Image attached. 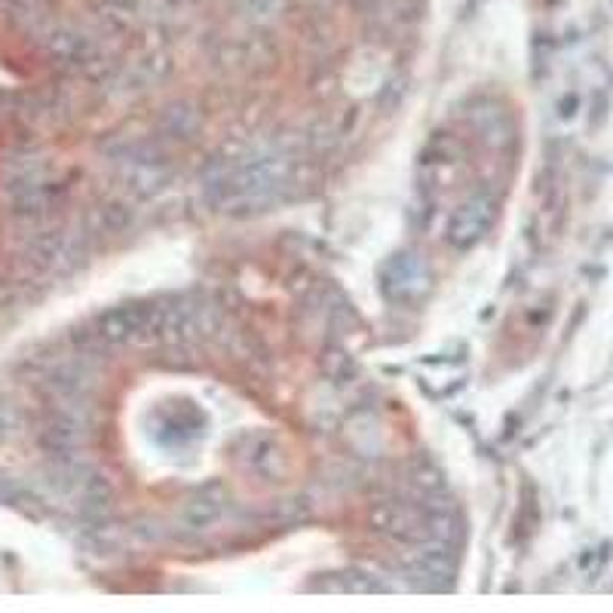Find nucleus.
Here are the masks:
<instances>
[{
	"instance_id": "dca6fc26",
	"label": "nucleus",
	"mask_w": 613,
	"mask_h": 613,
	"mask_svg": "<svg viewBox=\"0 0 613 613\" xmlns=\"http://www.w3.org/2000/svg\"><path fill=\"white\" fill-rule=\"evenodd\" d=\"M99 218H101V227H105L108 233H120L132 224V212L126 209L123 203H111V206H105L99 212Z\"/></svg>"
},
{
	"instance_id": "f8f14e48",
	"label": "nucleus",
	"mask_w": 613,
	"mask_h": 613,
	"mask_svg": "<svg viewBox=\"0 0 613 613\" xmlns=\"http://www.w3.org/2000/svg\"><path fill=\"white\" fill-rule=\"evenodd\" d=\"M52 200L50 193H46L43 184H25L22 187V193L13 200V212L19 218H31V222H37V218H43L46 212H50Z\"/></svg>"
},
{
	"instance_id": "9b49d317",
	"label": "nucleus",
	"mask_w": 613,
	"mask_h": 613,
	"mask_svg": "<svg viewBox=\"0 0 613 613\" xmlns=\"http://www.w3.org/2000/svg\"><path fill=\"white\" fill-rule=\"evenodd\" d=\"M427 522H429L432 540H442V543H451V546L460 543L463 522H460L457 506H448V509H436V513H427Z\"/></svg>"
},
{
	"instance_id": "6e6552de",
	"label": "nucleus",
	"mask_w": 613,
	"mask_h": 613,
	"mask_svg": "<svg viewBox=\"0 0 613 613\" xmlns=\"http://www.w3.org/2000/svg\"><path fill=\"white\" fill-rule=\"evenodd\" d=\"M120 182L132 196L151 200L172 182L169 163H120Z\"/></svg>"
},
{
	"instance_id": "4468645a",
	"label": "nucleus",
	"mask_w": 613,
	"mask_h": 613,
	"mask_svg": "<svg viewBox=\"0 0 613 613\" xmlns=\"http://www.w3.org/2000/svg\"><path fill=\"white\" fill-rule=\"evenodd\" d=\"M408 482H411L414 488H418L420 494H436V491H445V473H442V469H439L432 460H427V457L414 460L411 473H408Z\"/></svg>"
},
{
	"instance_id": "f3484780",
	"label": "nucleus",
	"mask_w": 613,
	"mask_h": 613,
	"mask_svg": "<svg viewBox=\"0 0 613 613\" xmlns=\"http://www.w3.org/2000/svg\"><path fill=\"white\" fill-rule=\"evenodd\" d=\"M273 513H279L282 524H295L310 515V503H306V497H286V500H279V506L273 509Z\"/></svg>"
},
{
	"instance_id": "9d476101",
	"label": "nucleus",
	"mask_w": 613,
	"mask_h": 613,
	"mask_svg": "<svg viewBox=\"0 0 613 613\" xmlns=\"http://www.w3.org/2000/svg\"><path fill=\"white\" fill-rule=\"evenodd\" d=\"M108 154L117 166L120 163H166V151L154 138H123L114 147H108Z\"/></svg>"
},
{
	"instance_id": "6ab92c4d",
	"label": "nucleus",
	"mask_w": 613,
	"mask_h": 613,
	"mask_svg": "<svg viewBox=\"0 0 613 613\" xmlns=\"http://www.w3.org/2000/svg\"><path fill=\"white\" fill-rule=\"evenodd\" d=\"M573 108H577V99H568V101H564V111H561V117H573Z\"/></svg>"
},
{
	"instance_id": "7ed1b4c3",
	"label": "nucleus",
	"mask_w": 613,
	"mask_h": 613,
	"mask_svg": "<svg viewBox=\"0 0 613 613\" xmlns=\"http://www.w3.org/2000/svg\"><path fill=\"white\" fill-rule=\"evenodd\" d=\"M372 528L387 533L392 540H399V543H408V546H420V543H427V540H432L427 513L420 509V503L418 506L399 503V500L377 503L372 509Z\"/></svg>"
},
{
	"instance_id": "2eb2a0df",
	"label": "nucleus",
	"mask_w": 613,
	"mask_h": 613,
	"mask_svg": "<svg viewBox=\"0 0 613 613\" xmlns=\"http://www.w3.org/2000/svg\"><path fill=\"white\" fill-rule=\"evenodd\" d=\"M282 6H286V0H240V10L246 13V19L258 22V25L277 19Z\"/></svg>"
},
{
	"instance_id": "f03ea898",
	"label": "nucleus",
	"mask_w": 613,
	"mask_h": 613,
	"mask_svg": "<svg viewBox=\"0 0 613 613\" xmlns=\"http://www.w3.org/2000/svg\"><path fill=\"white\" fill-rule=\"evenodd\" d=\"M494 218H497V203H494V196H488V193L469 196L467 203H460V206L448 215V222H445L448 246H454L460 251L473 249L476 242H482L485 233L491 231Z\"/></svg>"
},
{
	"instance_id": "a211bd4d",
	"label": "nucleus",
	"mask_w": 613,
	"mask_h": 613,
	"mask_svg": "<svg viewBox=\"0 0 613 613\" xmlns=\"http://www.w3.org/2000/svg\"><path fill=\"white\" fill-rule=\"evenodd\" d=\"M22 429V414L13 405H0V436H15Z\"/></svg>"
},
{
	"instance_id": "39448f33",
	"label": "nucleus",
	"mask_w": 613,
	"mask_h": 613,
	"mask_svg": "<svg viewBox=\"0 0 613 613\" xmlns=\"http://www.w3.org/2000/svg\"><path fill=\"white\" fill-rule=\"evenodd\" d=\"M233 457L261 478H286L288 473L286 448L270 432H246V436H240L237 445H233Z\"/></svg>"
},
{
	"instance_id": "423d86ee",
	"label": "nucleus",
	"mask_w": 613,
	"mask_h": 613,
	"mask_svg": "<svg viewBox=\"0 0 613 613\" xmlns=\"http://www.w3.org/2000/svg\"><path fill=\"white\" fill-rule=\"evenodd\" d=\"M227 509V491L222 482H209V485H200L191 497L182 503V509H178V518L187 524V528L193 531H206L212 528L215 522H222Z\"/></svg>"
},
{
	"instance_id": "20e7f679",
	"label": "nucleus",
	"mask_w": 613,
	"mask_h": 613,
	"mask_svg": "<svg viewBox=\"0 0 613 613\" xmlns=\"http://www.w3.org/2000/svg\"><path fill=\"white\" fill-rule=\"evenodd\" d=\"M96 356H80L61 359L43 374V390L52 396V402H65V399H90L99 383V372L92 365Z\"/></svg>"
},
{
	"instance_id": "0eeeda50",
	"label": "nucleus",
	"mask_w": 613,
	"mask_h": 613,
	"mask_svg": "<svg viewBox=\"0 0 613 613\" xmlns=\"http://www.w3.org/2000/svg\"><path fill=\"white\" fill-rule=\"evenodd\" d=\"M156 132H160L163 138L182 141V145L193 141L203 132L200 105H193V101L187 99H175L169 101V105H163L160 114H156Z\"/></svg>"
},
{
	"instance_id": "f257e3e1",
	"label": "nucleus",
	"mask_w": 613,
	"mask_h": 613,
	"mask_svg": "<svg viewBox=\"0 0 613 613\" xmlns=\"http://www.w3.org/2000/svg\"><path fill=\"white\" fill-rule=\"evenodd\" d=\"M108 347H123L136 341H160V304H117L92 319Z\"/></svg>"
},
{
	"instance_id": "ddd939ff",
	"label": "nucleus",
	"mask_w": 613,
	"mask_h": 613,
	"mask_svg": "<svg viewBox=\"0 0 613 613\" xmlns=\"http://www.w3.org/2000/svg\"><path fill=\"white\" fill-rule=\"evenodd\" d=\"M319 368H322V374H325L328 381H335V383H347V381L356 377V363H353V356L344 347H325V350H322Z\"/></svg>"
},
{
	"instance_id": "1a4fd4ad",
	"label": "nucleus",
	"mask_w": 613,
	"mask_h": 613,
	"mask_svg": "<svg viewBox=\"0 0 613 613\" xmlns=\"http://www.w3.org/2000/svg\"><path fill=\"white\" fill-rule=\"evenodd\" d=\"M50 56L56 61H71V65H86V61L96 59V43L83 34L74 31H56L50 34Z\"/></svg>"
}]
</instances>
